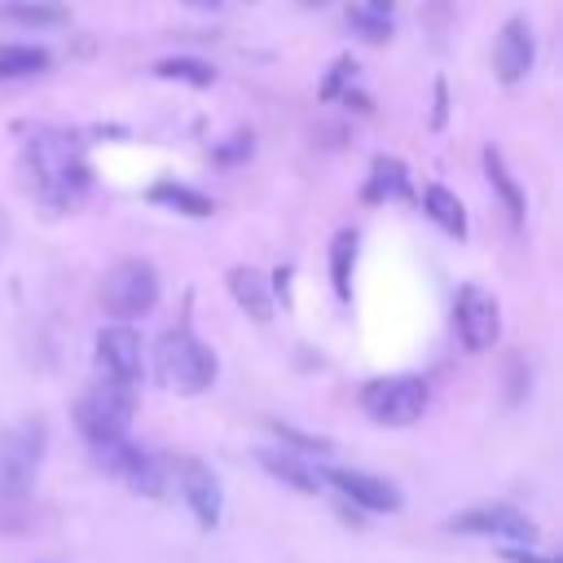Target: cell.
<instances>
[{
	"instance_id": "1",
	"label": "cell",
	"mask_w": 563,
	"mask_h": 563,
	"mask_svg": "<svg viewBox=\"0 0 563 563\" xmlns=\"http://www.w3.org/2000/svg\"><path fill=\"white\" fill-rule=\"evenodd\" d=\"M154 369H158V378H163L172 391L198 396V391H207V387L216 383L220 361H216V352H211L194 330L176 325V330H167V334L154 343Z\"/></svg>"
},
{
	"instance_id": "2",
	"label": "cell",
	"mask_w": 563,
	"mask_h": 563,
	"mask_svg": "<svg viewBox=\"0 0 563 563\" xmlns=\"http://www.w3.org/2000/svg\"><path fill=\"white\" fill-rule=\"evenodd\" d=\"M97 299H101L106 317H114L119 325L154 312V303H158V268L150 260H136V255L119 260V264L106 268Z\"/></svg>"
},
{
	"instance_id": "3",
	"label": "cell",
	"mask_w": 563,
	"mask_h": 563,
	"mask_svg": "<svg viewBox=\"0 0 563 563\" xmlns=\"http://www.w3.org/2000/svg\"><path fill=\"white\" fill-rule=\"evenodd\" d=\"M132 413H136V396L132 387H119V383H97L79 396L75 405V427L84 431V440L92 449L101 444H114V440H128V427H132Z\"/></svg>"
},
{
	"instance_id": "4",
	"label": "cell",
	"mask_w": 563,
	"mask_h": 563,
	"mask_svg": "<svg viewBox=\"0 0 563 563\" xmlns=\"http://www.w3.org/2000/svg\"><path fill=\"white\" fill-rule=\"evenodd\" d=\"M48 431L40 418H22L0 435V501H22L35 484V471L44 462Z\"/></svg>"
},
{
	"instance_id": "5",
	"label": "cell",
	"mask_w": 563,
	"mask_h": 563,
	"mask_svg": "<svg viewBox=\"0 0 563 563\" xmlns=\"http://www.w3.org/2000/svg\"><path fill=\"white\" fill-rule=\"evenodd\" d=\"M427 383L418 374H383L361 383V409L365 418H374L378 427H409L427 413Z\"/></svg>"
},
{
	"instance_id": "6",
	"label": "cell",
	"mask_w": 563,
	"mask_h": 563,
	"mask_svg": "<svg viewBox=\"0 0 563 563\" xmlns=\"http://www.w3.org/2000/svg\"><path fill=\"white\" fill-rule=\"evenodd\" d=\"M453 532H466V537H497L506 545H519V550H537L541 541V528L510 501H488V506H471L462 515L449 519Z\"/></svg>"
},
{
	"instance_id": "7",
	"label": "cell",
	"mask_w": 563,
	"mask_h": 563,
	"mask_svg": "<svg viewBox=\"0 0 563 563\" xmlns=\"http://www.w3.org/2000/svg\"><path fill=\"white\" fill-rule=\"evenodd\" d=\"M453 330L466 352H488L501 330V308L497 295H488L479 282H462L453 295Z\"/></svg>"
},
{
	"instance_id": "8",
	"label": "cell",
	"mask_w": 563,
	"mask_h": 563,
	"mask_svg": "<svg viewBox=\"0 0 563 563\" xmlns=\"http://www.w3.org/2000/svg\"><path fill=\"white\" fill-rule=\"evenodd\" d=\"M92 356H97V369L106 383H119V387H136L141 383V369H145V347H141V334L132 325H101L97 330V343H92Z\"/></svg>"
},
{
	"instance_id": "9",
	"label": "cell",
	"mask_w": 563,
	"mask_h": 563,
	"mask_svg": "<svg viewBox=\"0 0 563 563\" xmlns=\"http://www.w3.org/2000/svg\"><path fill=\"white\" fill-rule=\"evenodd\" d=\"M92 453H97V466H101V471L119 475V479H123L132 493H141V497H158V493L167 488L163 462H158L154 453L136 449L132 440H114V444H101V449H92Z\"/></svg>"
},
{
	"instance_id": "10",
	"label": "cell",
	"mask_w": 563,
	"mask_h": 563,
	"mask_svg": "<svg viewBox=\"0 0 563 563\" xmlns=\"http://www.w3.org/2000/svg\"><path fill=\"white\" fill-rule=\"evenodd\" d=\"M321 484L339 488L356 510H369V515H396L405 506L400 488L383 475H369V471H343V466H330L321 471Z\"/></svg>"
},
{
	"instance_id": "11",
	"label": "cell",
	"mask_w": 563,
	"mask_h": 563,
	"mask_svg": "<svg viewBox=\"0 0 563 563\" xmlns=\"http://www.w3.org/2000/svg\"><path fill=\"white\" fill-rule=\"evenodd\" d=\"M532 62H537V31L523 13L506 18L501 31H497V44H493V66H497V79L501 84H523L532 75Z\"/></svg>"
},
{
	"instance_id": "12",
	"label": "cell",
	"mask_w": 563,
	"mask_h": 563,
	"mask_svg": "<svg viewBox=\"0 0 563 563\" xmlns=\"http://www.w3.org/2000/svg\"><path fill=\"white\" fill-rule=\"evenodd\" d=\"M180 493L198 519V528H216L220 515H224V488L216 479V471L202 462V457H180Z\"/></svg>"
},
{
	"instance_id": "13",
	"label": "cell",
	"mask_w": 563,
	"mask_h": 563,
	"mask_svg": "<svg viewBox=\"0 0 563 563\" xmlns=\"http://www.w3.org/2000/svg\"><path fill=\"white\" fill-rule=\"evenodd\" d=\"M229 295L238 299V308L251 321H273V308H277L273 303V286L255 264H233L229 268Z\"/></svg>"
},
{
	"instance_id": "14",
	"label": "cell",
	"mask_w": 563,
	"mask_h": 563,
	"mask_svg": "<svg viewBox=\"0 0 563 563\" xmlns=\"http://www.w3.org/2000/svg\"><path fill=\"white\" fill-rule=\"evenodd\" d=\"M255 457H260V466H264L273 479L290 484V488H299V493H321V488H325V484H321V471H317L308 457H295V453H286V449H260Z\"/></svg>"
},
{
	"instance_id": "15",
	"label": "cell",
	"mask_w": 563,
	"mask_h": 563,
	"mask_svg": "<svg viewBox=\"0 0 563 563\" xmlns=\"http://www.w3.org/2000/svg\"><path fill=\"white\" fill-rule=\"evenodd\" d=\"M413 194V180H409V167L396 158V154H378L369 163V180H365V198L369 202H383V198H409Z\"/></svg>"
},
{
	"instance_id": "16",
	"label": "cell",
	"mask_w": 563,
	"mask_h": 563,
	"mask_svg": "<svg viewBox=\"0 0 563 563\" xmlns=\"http://www.w3.org/2000/svg\"><path fill=\"white\" fill-rule=\"evenodd\" d=\"M145 198L158 202V207H172V211H180V216H194V220H207V216L216 211V202H211L202 189L180 185V180H154V185L145 189Z\"/></svg>"
},
{
	"instance_id": "17",
	"label": "cell",
	"mask_w": 563,
	"mask_h": 563,
	"mask_svg": "<svg viewBox=\"0 0 563 563\" xmlns=\"http://www.w3.org/2000/svg\"><path fill=\"white\" fill-rule=\"evenodd\" d=\"M422 211H427V220L440 224L449 238H466V207H462V198H457L453 189L427 185V189H422Z\"/></svg>"
},
{
	"instance_id": "18",
	"label": "cell",
	"mask_w": 563,
	"mask_h": 563,
	"mask_svg": "<svg viewBox=\"0 0 563 563\" xmlns=\"http://www.w3.org/2000/svg\"><path fill=\"white\" fill-rule=\"evenodd\" d=\"M484 176H488V185H493V194L501 198V207H506V216H510V224H523V211H528V198H523V189H519V180L510 176V167L501 163V154H497V150H484Z\"/></svg>"
},
{
	"instance_id": "19",
	"label": "cell",
	"mask_w": 563,
	"mask_h": 563,
	"mask_svg": "<svg viewBox=\"0 0 563 563\" xmlns=\"http://www.w3.org/2000/svg\"><path fill=\"white\" fill-rule=\"evenodd\" d=\"M0 18L18 26H66L70 9L62 0H0Z\"/></svg>"
},
{
	"instance_id": "20",
	"label": "cell",
	"mask_w": 563,
	"mask_h": 563,
	"mask_svg": "<svg viewBox=\"0 0 563 563\" xmlns=\"http://www.w3.org/2000/svg\"><path fill=\"white\" fill-rule=\"evenodd\" d=\"M356 229H339L330 238V282H334V295L339 299H352V268H356Z\"/></svg>"
},
{
	"instance_id": "21",
	"label": "cell",
	"mask_w": 563,
	"mask_h": 563,
	"mask_svg": "<svg viewBox=\"0 0 563 563\" xmlns=\"http://www.w3.org/2000/svg\"><path fill=\"white\" fill-rule=\"evenodd\" d=\"M53 66V53L44 44H0V79H26Z\"/></svg>"
},
{
	"instance_id": "22",
	"label": "cell",
	"mask_w": 563,
	"mask_h": 563,
	"mask_svg": "<svg viewBox=\"0 0 563 563\" xmlns=\"http://www.w3.org/2000/svg\"><path fill=\"white\" fill-rule=\"evenodd\" d=\"M154 75L158 79H176V84H189V88H211L216 84V66L202 62V57H163L154 62Z\"/></svg>"
},
{
	"instance_id": "23",
	"label": "cell",
	"mask_w": 563,
	"mask_h": 563,
	"mask_svg": "<svg viewBox=\"0 0 563 563\" xmlns=\"http://www.w3.org/2000/svg\"><path fill=\"white\" fill-rule=\"evenodd\" d=\"M347 22L369 40V44H383L391 35V0H361L347 9Z\"/></svg>"
},
{
	"instance_id": "24",
	"label": "cell",
	"mask_w": 563,
	"mask_h": 563,
	"mask_svg": "<svg viewBox=\"0 0 563 563\" xmlns=\"http://www.w3.org/2000/svg\"><path fill=\"white\" fill-rule=\"evenodd\" d=\"M268 431L277 435V444H282L286 453L295 449V457H299V453H303V457H325V453L334 449L325 435H308V431H295L290 422H268Z\"/></svg>"
},
{
	"instance_id": "25",
	"label": "cell",
	"mask_w": 563,
	"mask_h": 563,
	"mask_svg": "<svg viewBox=\"0 0 563 563\" xmlns=\"http://www.w3.org/2000/svg\"><path fill=\"white\" fill-rule=\"evenodd\" d=\"M216 154V163H238V158H246L251 154V132H233L224 145H216L211 150Z\"/></svg>"
},
{
	"instance_id": "26",
	"label": "cell",
	"mask_w": 563,
	"mask_h": 563,
	"mask_svg": "<svg viewBox=\"0 0 563 563\" xmlns=\"http://www.w3.org/2000/svg\"><path fill=\"white\" fill-rule=\"evenodd\" d=\"M506 369H510V391H506V400H523V391H528L532 374L523 369V361H519V356H510V361H506Z\"/></svg>"
},
{
	"instance_id": "27",
	"label": "cell",
	"mask_w": 563,
	"mask_h": 563,
	"mask_svg": "<svg viewBox=\"0 0 563 563\" xmlns=\"http://www.w3.org/2000/svg\"><path fill=\"white\" fill-rule=\"evenodd\" d=\"M501 559H506V563H559L554 554H537V550H519V545H506Z\"/></svg>"
},
{
	"instance_id": "28",
	"label": "cell",
	"mask_w": 563,
	"mask_h": 563,
	"mask_svg": "<svg viewBox=\"0 0 563 563\" xmlns=\"http://www.w3.org/2000/svg\"><path fill=\"white\" fill-rule=\"evenodd\" d=\"M444 119H449V88H444V79H435V106H431V128H444Z\"/></svg>"
},
{
	"instance_id": "29",
	"label": "cell",
	"mask_w": 563,
	"mask_h": 563,
	"mask_svg": "<svg viewBox=\"0 0 563 563\" xmlns=\"http://www.w3.org/2000/svg\"><path fill=\"white\" fill-rule=\"evenodd\" d=\"M185 4H194V9H216V4H224V0H185Z\"/></svg>"
},
{
	"instance_id": "30",
	"label": "cell",
	"mask_w": 563,
	"mask_h": 563,
	"mask_svg": "<svg viewBox=\"0 0 563 563\" xmlns=\"http://www.w3.org/2000/svg\"><path fill=\"white\" fill-rule=\"evenodd\" d=\"M303 4H321V0H303Z\"/></svg>"
}]
</instances>
